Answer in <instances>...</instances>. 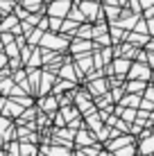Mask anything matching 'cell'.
I'll return each instance as SVG.
<instances>
[{
	"mask_svg": "<svg viewBox=\"0 0 154 156\" xmlns=\"http://www.w3.org/2000/svg\"><path fill=\"white\" fill-rule=\"evenodd\" d=\"M70 9H73V2H70V0H55V2L48 7V16H50V18H61V20H63Z\"/></svg>",
	"mask_w": 154,
	"mask_h": 156,
	"instance_id": "6da1fadb",
	"label": "cell"
},
{
	"mask_svg": "<svg viewBox=\"0 0 154 156\" xmlns=\"http://www.w3.org/2000/svg\"><path fill=\"white\" fill-rule=\"evenodd\" d=\"M41 45L52 48V50H66L68 39L63 34H52V32H48V34H43V39H41Z\"/></svg>",
	"mask_w": 154,
	"mask_h": 156,
	"instance_id": "7a4b0ae2",
	"label": "cell"
},
{
	"mask_svg": "<svg viewBox=\"0 0 154 156\" xmlns=\"http://www.w3.org/2000/svg\"><path fill=\"white\" fill-rule=\"evenodd\" d=\"M79 12L84 14V18H88V20H95L100 16V5H98V0H84V2H79Z\"/></svg>",
	"mask_w": 154,
	"mask_h": 156,
	"instance_id": "3957f363",
	"label": "cell"
},
{
	"mask_svg": "<svg viewBox=\"0 0 154 156\" xmlns=\"http://www.w3.org/2000/svg\"><path fill=\"white\" fill-rule=\"evenodd\" d=\"M14 27H18V18H16L14 14H9V16H5L2 23H0V34H5V32H9V34H12Z\"/></svg>",
	"mask_w": 154,
	"mask_h": 156,
	"instance_id": "277c9868",
	"label": "cell"
},
{
	"mask_svg": "<svg viewBox=\"0 0 154 156\" xmlns=\"http://www.w3.org/2000/svg\"><path fill=\"white\" fill-rule=\"evenodd\" d=\"M129 77H136V79H147L150 77V68L143 66V63H134L129 68Z\"/></svg>",
	"mask_w": 154,
	"mask_h": 156,
	"instance_id": "5b68a950",
	"label": "cell"
},
{
	"mask_svg": "<svg viewBox=\"0 0 154 156\" xmlns=\"http://www.w3.org/2000/svg\"><path fill=\"white\" fill-rule=\"evenodd\" d=\"M111 66H113V68H111V70H113V73H118V75H123V73L127 70V68H129V66H131V63H129V59H116V61H113V63H111Z\"/></svg>",
	"mask_w": 154,
	"mask_h": 156,
	"instance_id": "8992f818",
	"label": "cell"
},
{
	"mask_svg": "<svg viewBox=\"0 0 154 156\" xmlns=\"http://www.w3.org/2000/svg\"><path fill=\"white\" fill-rule=\"evenodd\" d=\"M88 48H91V43H88V41H82V39H79V41H75V43H73V45H70V50L75 52V55H82V52H86Z\"/></svg>",
	"mask_w": 154,
	"mask_h": 156,
	"instance_id": "52a82bcc",
	"label": "cell"
},
{
	"mask_svg": "<svg viewBox=\"0 0 154 156\" xmlns=\"http://www.w3.org/2000/svg\"><path fill=\"white\" fill-rule=\"evenodd\" d=\"M68 18H70L73 23H82V20H84V14L79 12V7H77V5H73V9L68 12Z\"/></svg>",
	"mask_w": 154,
	"mask_h": 156,
	"instance_id": "ba28073f",
	"label": "cell"
},
{
	"mask_svg": "<svg viewBox=\"0 0 154 156\" xmlns=\"http://www.w3.org/2000/svg\"><path fill=\"white\" fill-rule=\"evenodd\" d=\"M141 152H143V154H152V152H154V136H150V138L145 136V140H143V149H141Z\"/></svg>",
	"mask_w": 154,
	"mask_h": 156,
	"instance_id": "9c48e42d",
	"label": "cell"
},
{
	"mask_svg": "<svg viewBox=\"0 0 154 156\" xmlns=\"http://www.w3.org/2000/svg\"><path fill=\"white\" fill-rule=\"evenodd\" d=\"M5 55L12 57V59H18V43H9V45H5Z\"/></svg>",
	"mask_w": 154,
	"mask_h": 156,
	"instance_id": "30bf717a",
	"label": "cell"
},
{
	"mask_svg": "<svg viewBox=\"0 0 154 156\" xmlns=\"http://www.w3.org/2000/svg\"><path fill=\"white\" fill-rule=\"evenodd\" d=\"M77 36H79V39H88V36H93V27H91V25H82V27H77Z\"/></svg>",
	"mask_w": 154,
	"mask_h": 156,
	"instance_id": "8fae6325",
	"label": "cell"
},
{
	"mask_svg": "<svg viewBox=\"0 0 154 156\" xmlns=\"http://www.w3.org/2000/svg\"><path fill=\"white\" fill-rule=\"evenodd\" d=\"M45 32H41L39 27H34V32L30 34V45H36V43H41V39H43Z\"/></svg>",
	"mask_w": 154,
	"mask_h": 156,
	"instance_id": "7c38bea8",
	"label": "cell"
},
{
	"mask_svg": "<svg viewBox=\"0 0 154 156\" xmlns=\"http://www.w3.org/2000/svg\"><path fill=\"white\" fill-rule=\"evenodd\" d=\"M39 61H41V50H36V48H34V52H32V57L27 61V68H36V66H39Z\"/></svg>",
	"mask_w": 154,
	"mask_h": 156,
	"instance_id": "4fadbf2b",
	"label": "cell"
},
{
	"mask_svg": "<svg viewBox=\"0 0 154 156\" xmlns=\"http://www.w3.org/2000/svg\"><path fill=\"white\" fill-rule=\"evenodd\" d=\"M45 156H70V154H68L66 149H61V147H48Z\"/></svg>",
	"mask_w": 154,
	"mask_h": 156,
	"instance_id": "5bb4252c",
	"label": "cell"
},
{
	"mask_svg": "<svg viewBox=\"0 0 154 156\" xmlns=\"http://www.w3.org/2000/svg\"><path fill=\"white\" fill-rule=\"evenodd\" d=\"M104 12H107V16H109V20H111V18H118V16H120V12H123V9H120L118 5H113V7H109V5H107V7H104Z\"/></svg>",
	"mask_w": 154,
	"mask_h": 156,
	"instance_id": "9a60e30c",
	"label": "cell"
},
{
	"mask_svg": "<svg viewBox=\"0 0 154 156\" xmlns=\"http://www.w3.org/2000/svg\"><path fill=\"white\" fill-rule=\"evenodd\" d=\"M73 30L77 32V23H73V20H63V25H61V34H70Z\"/></svg>",
	"mask_w": 154,
	"mask_h": 156,
	"instance_id": "2e32d148",
	"label": "cell"
},
{
	"mask_svg": "<svg viewBox=\"0 0 154 156\" xmlns=\"http://www.w3.org/2000/svg\"><path fill=\"white\" fill-rule=\"evenodd\" d=\"M77 66H79V70H84V73L91 70V59H88V57H79L77 59Z\"/></svg>",
	"mask_w": 154,
	"mask_h": 156,
	"instance_id": "e0dca14e",
	"label": "cell"
},
{
	"mask_svg": "<svg viewBox=\"0 0 154 156\" xmlns=\"http://www.w3.org/2000/svg\"><path fill=\"white\" fill-rule=\"evenodd\" d=\"M138 95H127V98H123V104L125 106H138Z\"/></svg>",
	"mask_w": 154,
	"mask_h": 156,
	"instance_id": "ac0fdd59",
	"label": "cell"
},
{
	"mask_svg": "<svg viewBox=\"0 0 154 156\" xmlns=\"http://www.w3.org/2000/svg\"><path fill=\"white\" fill-rule=\"evenodd\" d=\"M20 156H34V147L27 145V143H23L20 145Z\"/></svg>",
	"mask_w": 154,
	"mask_h": 156,
	"instance_id": "d6986e66",
	"label": "cell"
},
{
	"mask_svg": "<svg viewBox=\"0 0 154 156\" xmlns=\"http://www.w3.org/2000/svg\"><path fill=\"white\" fill-rule=\"evenodd\" d=\"M127 143H129V136H123L120 140H116V143L111 140V143H109V147H111V149H118V147H123V145H127Z\"/></svg>",
	"mask_w": 154,
	"mask_h": 156,
	"instance_id": "ffe728a7",
	"label": "cell"
},
{
	"mask_svg": "<svg viewBox=\"0 0 154 156\" xmlns=\"http://www.w3.org/2000/svg\"><path fill=\"white\" fill-rule=\"evenodd\" d=\"M7 129H9V120H2V118H0V143L5 140V133H7Z\"/></svg>",
	"mask_w": 154,
	"mask_h": 156,
	"instance_id": "44dd1931",
	"label": "cell"
},
{
	"mask_svg": "<svg viewBox=\"0 0 154 156\" xmlns=\"http://www.w3.org/2000/svg\"><path fill=\"white\" fill-rule=\"evenodd\" d=\"M91 90H93V93H104V79H98V82H93Z\"/></svg>",
	"mask_w": 154,
	"mask_h": 156,
	"instance_id": "7402d4cb",
	"label": "cell"
},
{
	"mask_svg": "<svg viewBox=\"0 0 154 156\" xmlns=\"http://www.w3.org/2000/svg\"><path fill=\"white\" fill-rule=\"evenodd\" d=\"M55 106H57V104H55V98H48V100H43V109H45V111H52Z\"/></svg>",
	"mask_w": 154,
	"mask_h": 156,
	"instance_id": "603a6c76",
	"label": "cell"
},
{
	"mask_svg": "<svg viewBox=\"0 0 154 156\" xmlns=\"http://www.w3.org/2000/svg\"><path fill=\"white\" fill-rule=\"evenodd\" d=\"M77 140L82 143V145H88V143H91V136H88L86 131H82V133H79V136H77Z\"/></svg>",
	"mask_w": 154,
	"mask_h": 156,
	"instance_id": "cb8c5ba5",
	"label": "cell"
},
{
	"mask_svg": "<svg viewBox=\"0 0 154 156\" xmlns=\"http://www.w3.org/2000/svg\"><path fill=\"white\" fill-rule=\"evenodd\" d=\"M50 82H52V75H43V88H41V93H45L50 88Z\"/></svg>",
	"mask_w": 154,
	"mask_h": 156,
	"instance_id": "d4e9b609",
	"label": "cell"
},
{
	"mask_svg": "<svg viewBox=\"0 0 154 156\" xmlns=\"http://www.w3.org/2000/svg\"><path fill=\"white\" fill-rule=\"evenodd\" d=\"M123 118H125L127 122H134V118H136V111H129V109H127V111H123Z\"/></svg>",
	"mask_w": 154,
	"mask_h": 156,
	"instance_id": "484cf974",
	"label": "cell"
},
{
	"mask_svg": "<svg viewBox=\"0 0 154 156\" xmlns=\"http://www.w3.org/2000/svg\"><path fill=\"white\" fill-rule=\"evenodd\" d=\"M118 156H134V147H125V149H118Z\"/></svg>",
	"mask_w": 154,
	"mask_h": 156,
	"instance_id": "4316f807",
	"label": "cell"
},
{
	"mask_svg": "<svg viewBox=\"0 0 154 156\" xmlns=\"http://www.w3.org/2000/svg\"><path fill=\"white\" fill-rule=\"evenodd\" d=\"M12 84H14L12 79H7V82H0V93H2V90H5V93H7V90L12 88Z\"/></svg>",
	"mask_w": 154,
	"mask_h": 156,
	"instance_id": "83f0119b",
	"label": "cell"
},
{
	"mask_svg": "<svg viewBox=\"0 0 154 156\" xmlns=\"http://www.w3.org/2000/svg\"><path fill=\"white\" fill-rule=\"evenodd\" d=\"M127 39H129V41H136V43H143V41H145V36H138V34H127Z\"/></svg>",
	"mask_w": 154,
	"mask_h": 156,
	"instance_id": "f1b7e54d",
	"label": "cell"
},
{
	"mask_svg": "<svg viewBox=\"0 0 154 156\" xmlns=\"http://www.w3.org/2000/svg\"><path fill=\"white\" fill-rule=\"evenodd\" d=\"M61 75H63V77H68V79H75V77H73V68H70V66H66V68H63Z\"/></svg>",
	"mask_w": 154,
	"mask_h": 156,
	"instance_id": "f546056e",
	"label": "cell"
},
{
	"mask_svg": "<svg viewBox=\"0 0 154 156\" xmlns=\"http://www.w3.org/2000/svg\"><path fill=\"white\" fill-rule=\"evenodd\" d=\"M141 88H143V82H134L127 86V90H141Z\"/></svg>",
	"mask_w": 154,
	"mask_h": 156,
	"instance_id": "4dcf8cb0",
	"label": "cell"
},
{
	"mask_svg": "<svg viewBox=\"0 0 154 156\" xmlns=\"http://www.w3.org/2000/svg\"><path fill=\"white\" fill-rule=\"evenodd\" d=\"M145 18H147V20H150V18H154V5L145 9Z\"/></svg>",
	"mask_w": 154,
	"mask_h": 156,
	"instance_id": "1f68e13d",
	"label": "cell"
},
{
	"mask_svg": "<svg viewBox=\"0 0 154 156\" xmlns=\"http://www.w3.org/2000/svg\"><path fill=\"white\" fill-rule=\"evenodd\" d=\"M147 32H150V34H154V18L147 20Z\"/></svg>",
	"mask_w": 154,
	"mask_h": 156,
	"instance_id": "d6a6232c",
	"label": "cell"
},
{
	"mask_svg": "<svg viewBox=\"0 0 154 156\" xmlns=\"http://www.w3.org/2000/svg\"><path fill=\"white\" fill-rule=\"evenodd\" d=\"M138 2H141V7H150V5H154V0H138Z\"/></svg>",
	"mask_w": 154,
	"mask_h": 156,
	"instance_id": "836d02e7",
	"label": "cell"
},
{
	"mask_svg": "<svg viewBox=\"0 0 154 156\" xmlns=\"http://www.w3.org/2000/svg\"><path fill=\"white\" fill-rule=\"evenodd\" d=\"M2 66H7V55H5V52L0 55V68H2Z\"/></svg>",
	"mask_w": 154,
	"mask_h": 156,
	"instance_id": "e575fe53",
	"label": "cell"
},
{
	"mask_svg": "<svg viewBox=\"0 0 154 156\" xmlns=\"http://www.w3.org/2000/svg\"><path fill=\"white\" fill-rule=\"evenodd\" d=\"M45 2H50V5H52V2H55V0H45Z\"/></svg>",
	"mask_w": 154,
	"mask_h": 156,
	"instance_id": "d590c367",
	"label": "cell"
},
{
	"mask_svg": "<svg viewBox=\"0 0 154 156\" xmlns=\"http://www.w3.org/2000/svg\"><path fill=\"white\" fill-rule=\"evenodd\" d=\"M0 156H5V154H2V152H0Z\"/></svg>",
	"mask_w": 154,
	"mask_h": 156,
	"instance_id": "8d00e7d4",
	"label": "cell"
}]
</instances>
